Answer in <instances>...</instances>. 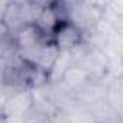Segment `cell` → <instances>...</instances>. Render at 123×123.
<instances>
[{
    "label": "cell",
    "instance_id": "obj_2",
    "mask_svg": "<svg viewBox=\"0 0 123 123\" xmlns=\"http://www.w3.org/2000/svg\"><path fill=\"white\" fill-rule=\"evenodd\" d=\"M10 36H12L13 43L19 54L29 52V51L38 48L39 45H42L43 42L49 41L45 38V35L41 32V29L35 23H26V25L19 26L13 33H10Z\"/></svg>",
    "mask_w": 123,
    "mask_h": 123
},
{
    "label": "cell",
    "instance_id": "obj_6",
    "mask_svg": "<svg viewBox=\"0 0 123 123\" xmlns=\"http://www.w3.org/2000/svg\"><path fill=\"white\" fill-rule=\"evenodd\" d=\"M75 64V58L73 52H67V51H59L55 62L49 71V77H51V84H56L62 80V77L65 75V73Z\"/></svg>",
    "mask_w": 123,
    "mask_h": 123
},
{
    "label": "cell",
    "instance_id": "obj_1",
    "mask_svg": "<svg viewBox=\"0 0 123 123\" xmlns=\"http://www.w3.org/2000/svg\"><path fill=\"white\" fill-rule=\"evenodd\" d=\"M51 41L58 48V51L73 52L86 43V35L71 20L62 19L59 22V25L56 26L55 32L52 33Z\"/></svg>",
    "mask_w": 123,
    "mask_h": 123
},
{
    "label": "cell",
    "instance_id": "obj_5",
    "mask_svg": "<svg viewBox=\"0 0 123 123\" xmlns=\"http://www.w3.org/2000/svg\"><path fill=\"white\" fill-rule=\"evenodd\" d=\"M94 123H123L122 113L107 100H103L88 109Z\"/></svg>",
    "mask_w": 123,
    "mask_h": 123
},
{
    "label": "cell",
    "instance_id": "obj_4",
    "mask_svg": "<svg viewBox=\"0 0 123 123\" xmlns=\"http://www.w3.org/2000/svg\"><path fill=\"white\" fill-rule=\"evenodd\" d=\"M93 78L90 77V74L80 65V64H74L67 73H65V75L62 77V80H61L59 83L62 84L70 93H73L74 96L80 91V90H83L90 81H91Z\"/></svg>",
    "mask_w": 123,
    "mask_h": 123
},
{
    "label": "cell",
    "instance_id": "obj_3",
    "mask_svg": "<svg viewBox=\"0 0 123 123\" xmlns=\"http://www.w3.org/2000/svg\"><path fill=\"white\" fill-rule=\"evenodd\" d=\"M107 91H109V84H104L103 80H91L83 90H80L75 94V100L81 106L90 109L91 106L103 100H107Z\"/></svg>",
    "mask_w": 123,
    "mask_h": 123
}]
</instances>
